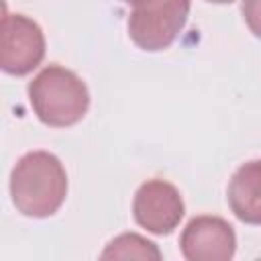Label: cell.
Segmentation results:
<instances>
[{"mask_svg":"<svg viewBox=\"0 0 261 261\" xmlns=\"http://www.w3.org/2000/svg\"><path fill=\"white\" fill-rule=\"evenodd\" d=\"M10 196L18 212L33 218L55 214L67 196L63 163L49 151L22 155L10 173Z\"/></svg>","mask_w":261,"mask_h":261,"instance_id":"obj_1","label":"cell"},{"mask_svg":"<svg viewBox=\"0 0 261 261\" xmlns=\"http://www.w3.org/2000/svg\"><path fill=\"white\" fill-rule=\"evenodd\" d=\"M29 100L43 124L65 128L86 116L90 92L77 73L53 63L33 77L29 84Z\"/></svg>","mask_w":261,"mask_h":261,"instance_id":"obj_2","label":"cell"},{"mask_svg":"<svg viewBox=\"0 0 261 261\" xmlns=\"http://www.w3.org/2000/svg\"><path fill=\"white\" fill-rule=\"evenodd\" d=\"M190 14V0H137L128 16V37L143 51L167 49Z\"/></svg>","mask_w":261,"mask_h":261,"instance_id":"obj_3","label":"cell"},{"mask_svg":"<svg viewBox=\"0 0 261 261\" xmlns=\"http://www.w3.org/2000/svg\"><path fill=\"white\" fill-rule=\"evenodd\" d=\"M45 57V35L41 27L24 14L2 16L0 65L10 75H27Z\"/></svg>","mask_w":261,"mask_h":261,"instance_id":"obj_4","label":"cell"},{"mask_svg":"<svg viewBox=\"0 0 261 261\" xmlns=\"http://www.w3.org/2000/svg\"><path fill=\"white\" fill-rule=\"evenodd\" d=\"M186 206L179 190L165 179H147L133 200L137 224L153 234H169L184 218Z\"/></svg>","mask_w":261,"mask_h":261,"instance_id":"obj_5","label":"cell"},{"mask_svg":"<svg viewBox=\"0 0 261 261\" xmlns=\"http://www.w3.org/2000/svg\"><path fill=\"white\" fill-rule=\"evenodd\" d=\"M179 247L188 261H228L237 249V234L224 218L202 214L186 224Z\"/></svg>","mask_w":261,"mask_h":261,"instance_id":"obj_6","label":"cell"},{"mask_svg":"<svg viewBox=\"0 0 261 261\" xmlns=\"http://www.w3.org/2000/svg\"><path fill=\"white\" fill-rule=\"evenodd\" d=\"M228 206L247 224H261V159L243 163L228 184Z\"/></svg>","mask_w":261,"mask_h":261,"instance_id":"obj_7","label":"cell"},{"mask_svg":"<svg viewBox=\"0 0 261 261\" xmlns=\"http://www.w3.org/2000/svg\"><path fill=\"white\" fill-rule=\"evenodd\" d=\"M100 259L108 261V259H153L159 261L161 259V251L157 249V245L141 234L135 232H124L116 239H112L106 249L102 251Z\"/></svg>","mask_w":261,"mask_h":261,"instance_id":"obj_8","label":"cell"},{"mask_svg":"<svg viewBox=\"0 0 261 261\" xmlns=\"http://www.w3.org/2000/svg\"><path fill=\"white\" fill-rule=\"evenodd\" d=\"M241 12L249 31L261 39V0H243Z\"/></svg>","mask_w":261,"mask_h":261,"instance_id":"obj_9","label":"cell"},{"mask_svg":"<svg viewBox=\"0 0 261 261\" xmlns=\"http://www.w3.org/2000/svg\"><path fill=\"white\" fill-rule=\"evenodd\" d=\"M208 2H214V4H230L234 0H208Z\"/></svg>","mask_w":261,"mask_h":261,"instance_id":"obj_10","label":"cell"},{"mask_svg":"<svg viewBox=\"0 0 261 261\" xmlns=\"http://www.w3.org/2000/svg\"><path fill=\"white\" fill-rule=\"evenodd\" d=\"M122 2H126V4H130V6H133V4L137 2V0H122Z\"/></svg>","mask_w":261,"mask_h":261,"instance_id":"obj_11","label":"cell"}]
</instances>
